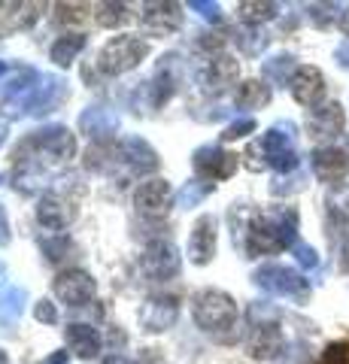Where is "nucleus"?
Masks as SVG:
<instances>
[{
  "instance_id": "obj_10",
  "label": "nucleus",
  "mask_w": 349,
  "mask_h": 364,
  "mask_svg": "<svg viewBox=\"0 0 349 364\" xmlns=\"http://www.w3.org/2000/svg\"><path fill=\"white\" fill-rule=\"evenodd\" d=\"M195 170L204 179H228L237 170V155L219 149V146H204L195 152Z\"/></svg>"
},
{
  "instance_id": "obj_37",
  "label": "nucleus",
  "mask_w": 349,
  "mask_h": 364,
  "mask_svg": "<svg viewBox=\"0 0 349 364\" xmlns=\"http://www.w3.org/2000/svg\"><path fill=\"white\" fill-rule=\"evenodd\" d=\"M33 316H37L40 322H46V325L58 322V310H55V304H49V301H40L37 306H33Z\"/></svg>"
},
{
  "instance_id": "obj_40",
  "label": "nucleus",
  "mask_w": 349,
  "mask_h": 364,
  "mask_svg": "<svg viewBox=\"0 0 349 364\" xmlns=\"http://www.w3.org/2000/svg\"><path fill=\"white\" fill-rule=\"evenodd\" d=\"M9 243V225H6V210L0 207V246Z\"/></svg>"
},
{
  "instance_id": "obj_41",
  "label": "nucleus",
  "mask_w": 349,
  "mask_h": 364,
  "mask_svg": "<svg viewBox=\"0 0 349 364\" xmlns=\"http://www.w3.org/2000/svg\"><path fill=\"white\" fill-rule=\"evenodd\" d=\"M337 64H340V67H349V40L346 43H340V46H337Z\"/></svg>"
},
{
  "instance_id": "obj_1",
  "label": "nucleus",
  "mask_w": 349,
  "mask_h": 364,
  "mask_svg": "<svg viewBox=\"0 0 349 364\" xmlns=\"http://www.w3.org/2000/svg\"><path fill=\"white\" fill-rule=\"evenodd\" d=\"M295 231H298L295 210H286L276 215H262V219H255L252 228L246 231V252L258 258V255H274L279 249H289L298 243Z\"/></svg>"
},
{
  "instance_id": "obj_48",
  "label": "nucleus",
  "mask_w": 349,
  "mask_h": 364,
  "mask_svg": "<svg viewBox=\"0 0 349 364\" xmlns=\"http://www.w3.org/2000/svg\"><path fill=\"white\" fill-rule=\"evenodd\" d=\"M0 282H4V267H0Z\"/></svg>"
},
{
  "instance_id": "obj_39",
  "label": "nucleus",
  "mask_w": 349,
  "mask_h": 364,
  "mask_svg": "<svg viewBox=\"0 0 349 364\" xmlns=\"http://www.w3.org/2000/svg\"><path fill=\"white\" fill-rule=\"evenodd\" d=\"M88 6H58V18L61 21H82Z\"/></svg>"
},
{
  "instance_id": "obj_15",
  "label": "nucleus",
  "mask_w": 349,
  "mask_h": 364,
  "mask_svg": "<svg viewBox=\"0 0 349 364\" xmlns=\"http://www.w3.org/2000/svg\"><path fill=\"white\" fill-rule=\"evenodd\" d=\"M183 25V13H179V4H149L143 13V28L155 33V37H164V33H173Z\"/></svg>"
},
{
  "instance_id": "obj_21",
  "label": "nucleus",
  "mask_w": 349,
  "mask_h": 364,
  "mask_svg": "<svg viewBox=\"0 0 349 364\" xmlns=\"http://www.w3.org/2000/svg\"><path fill=\"white\" fill-rule=\"evenodd\" d=\"M67 346H70L80 358H92L100 352V334L92 325H67Z\"/></svg>"
},
{
  "instance_id": "obj_3",
  "label": "nucleus",
  "mask_w": 349,
  "mask_h": 364,
  "mask_svg": "<svg viewBox=\"0 0 349 364\" xmlns=\"http://www.w3.org/2000/svg\"><path fill=\"white\" fill-rule=\"evenodd\" d=\"M195 322L210 334L234 328V322H237V304H234L231 294L207 289L195 298Z\"/></svg>"
},
{
  "instance_id": "obj_16",
  "label": "nucleus",
  "mask_w": 349,
  "mask_h": 364,
  "mask_svg": "<svg viewBox=\"0 0 349 364\" xmlns=\"http://www.w3.org/2000/svg\"><path fill=\"white\" fill-rule=\"evenodd\" d=\"M134 203L137 210L146 213V215H161L171 207V182L164 179H152V182H143L134 195Z\"/></svg>"
},
{
  "instance_id": "obj_36",
  "label": "nucleus",
  "mask_w": 349,
  "mask_h": 364,
  "mask_svg": "<svg viewBox=\"0 0 349 364\" xmlns=\"http://www.w3.org/2000/svg\"><path fill=\"white\" fill-rule=\"evenodd\" d=\"M255 131V122L252 119H240V122H234V124H228L225 128V140H240V136H246V134H252Z\"/></svg>"
},
{
  "instance_id": "obj_5",
  "label": "nucleus",
  "mask_w": 349,
  "mask_h": 364,
  "mask_svg": "<svg viewBox=\"0 0 349 364\" xmlns=\"http://www.w3.org/2000/svg\"><path fill=\"white\" fill-rule=\"evenodd\" d=\"M146 52H149V46H146L143 40L116 37L100 49V70H104L107 76H119V73L131 70V67H137L146 58Z\"/></svg>"
},
{
  "instance_id": "obj_8",
  "label": "nucleus",
  "mask_w": 349,
  "mask_h": 364,
  "mask_svg": "<svg viewBox=\"0 0 349 364\" xmlns=\"http://www.w3.org/2000/svg\"><path fill=\"white\" fill-rule=\"evenodd\" d=\"M313 173L322 182L340 186V179L349 176V152L340 146H322V149L313 152Z\"/></svg>"
},
{
  "instance_id": "obj_47",
  "label": "nucleus",
  "mask_w": 349,
  "mask_h": 364,
  "mask_svg": "<svg viewBox=\"0 0 349 364\" xmlns=\"http://www.w3.org/2000/svg\"><path fill=\"white\" fill-rule=\"evenodd\" d=\"M4 70H6V64H4V61H0V73H4Z\"/></svg>"
},
{
  "instance_id": "obj_27",
  "label": "nucleus",
  "mask_w": 349,
  "mask_h": 364,
  "mask_svg": "<svg viewBox=\"0 0 349 364\" xmlns=\"http://www.w3.org/2000/svg\"><path fill=\"white\" fill-rule=\"evenodd\" d=\"M264 76L270 79V82H276V85H286V82H291V70H295V58L291 55H274L270 61H264Z\"/></svg>"
},
{
  "instance_id": "obj_43",
  "label": "nucleus",
  "mask_w": 349,
  "mask_h": 364,
  "mask_svg": "<svg viewBox=\"0 0 349 364\" xmlns=\"http://www.w3.org/2000/svg\"><path fill=\"white\" fill-rule=\"evenodd\" d=\"M67 358H70L67 352H52V355H49L46 361H43V364H67Z\"/></svg>"
},
{
  "instance_id": "obj_7",
  "label": "nucleus",
  "mask_w": 349,
  "mask_h": 364,
  "mask_svg": "<svg viewBox=\"0 0 349 364\" xmlns=\"http://www.w3.org/2000/svg\"><path fill=\"white\" fill-rule=\"evenodd\" d=\"M55 294L70 306H82L95 298V279L85 270H64L55 279Z\"/></svg>"
},
{
  "instance_id": "obj_11",
  "label": "nucleus",
  "mask_w": 349,
  "mask_h": 364,
  "mask_svg": "<svg viewBox=\"0 0 349 364\" xmlns=\"http://www.w3.org/2000/svg\"><path fill=\"white\" fill-rule=\"evenodd\" d=\"M343 124H346V112L340 104L313 107L310 116H307V128L316 140H334V136L343 131Z\"/></svg>"
},
{
  "instance_id": "obj_26",
  "label": "nucleus",
  "mask_w": 349,
  "mask_h": 364,
  "mask_svg": "<svg viewBox=\"0 0 349 364\" xmlns=\"http://www.w3.org/2000/svg\"><path fill=\"white\" fill-rule=\"evenodd\" d=\"M325 207H328V215L337 225H349V182H340L328 191Z\"/></svg>"
},
{
  "instance_id": "obj_44",
  "label": "nucleus",
  "mask_w": 349,
  "mask_h": 364,
  "mask_svg": "<svg viewBox=\"0 0 349 364\" xmlns=\"http://www.w3.org/2000/svg\"><path fill=\"white\" fill-rule=\"evenodd\" d=\"M100 364H134V361H128L125 355H109V358H104Z\"/></svg>"
},
{
  "instance_id": "obj_19",
  "label": "nucleus",
  "mask_w": 349,
  "mask_h": 364,
  "mask_svg": "<svg viewBox=\"0 0 349 364\" xmlns=\"http://www.w3.org/2000/svg\"><path fill=\"white\" fill-rule=\"evenodd\" d=\"M286 340L276 325H258L249 337V355L252 358H276L283 352Z\"/></svg>"
},
{
  "instance_id": "obj_35",
  "label": "nucleus",
  "mask_w": 349,
  "mask_h": 364,
  "mask_svg": "<svg viewBox=\"0 0 349 364\" xmlns=\"http://www.w3.org/2000/svg\"><path fill=\"white\" fill-rule=\"evenodd\" d=\"M295 258H298V264L307 267V270L319 267V252L313 246H307V243H295Z\"/></svg>"
},
{
  "instance_id": "obj_42",
  "label": "nucleus",
  "mask_w": 349,
  "mask_h": 364,
  "mask_svg": "<svg viewBox=\"0 0 349 364\" xmlns=\"http://www.w3.org/2000/svg\"><path fill=\"white\" fill-rule=\"evenodd\" d=\"M340 270L349 273V237H346L343 246H340Z\"/></svg>"
},
{
  "instance_id": "obj_6",
  "label": "nucleus",
  "mask_w": 349,
  "mask_h": 364,
  "mask_svg": "<svg viewBox=\"0 0 349 364\" xmlns=\"http://www.w3.org/2000/svg\"><path fill=\"white\" fill-rule=\"evenodd\" d=\"M61 100H64V82L58 76H43L31 91L21 95L18 112L31 109V112H37V116H43V112H52L55 107L61 104Z\"/></svg>"
},
{
  "instance_id": "obj_31",
  "label": "nucleus",
  "mask_w": 349,
  "mask_h": 364,
  "mask_svg": "<svg viewBox=\"0 0 349 364\" xmlns=\"http://www.w3.org/2000/svg\"><path fill=\"white\" fill-rule=\"evenodd\" d=\"M240 43V49L246 52V55H258L267 46V37L264 33H258V31H237V37H234Z\"/></svg>"
},
{
  "instance_id": "obj_22",
  "label": "nucleus",
  "mask_w": 349,
  "mask_h": 364,
  "mask_svg": "<svg viewBox=\"0 0 349 364\" xmlns=\"http://www.w3.org/2000/svg\"><path fill=\"white\" fill-rule=\"evenodd\" d=\"M25 301H28V291L16 289V286L0 294V328H4V331H9V328L18 322L21 310H25Z\"/></svg>"
},
{
  "instance_id": "obj_12",
  "label": "nucleus",
  "mask_w": 349,
  "mask_h": 364,
  "mask_svg": "<svg viewBox=\"0 0 349 364\" xmlns=\"http://www.w3.org/2000/svg\"><path fill=\"white\" fill-rule=\"evenodd\" d=\"M179 316V304L176 298H171V294H159V298H149L146 301V306L140 310V322L146 331H167Z\"/></svg>"
},
{
  "instance_id": "obj_20",
  "label": "nucleus",
  "mask_w": 349,
  "mask_h": 364,
  "mask_svg": "<svg viewBox=\"0 0 349 364\" xmlns=\"http://www.w3.org/2000/svg\"><path fill=\"white\" fill-rule=\"evenodd\" d=\"M73 215H76L73 203H70V200L55 198V195L43 198V200H40V207H37V219H40V225L52 228V231H61V228H67V225L73 222Z\"/></svg>"
},
{
  "instance_id": "obj_4",
  "label": "nucleus",
  "mask_w": 349,
  "mask_h": 364,
  "mask_svg": "<svg viewBox=\"0 0 349 364\" xmlns=\"http://www.w3.org/2000/svg\"><path fill=\"white\" fill-rule=\"evenodd\" d=\"M252 279L264 291L283 294V298H291V301H298V304H304V301L310 298V282L304 279L298 270L283 267V264H264V267H258L252 273Z\"/></svg>"
},
{
  "instance_id": "obj_14",
  "label": "nucleus",
  "mask_w": 349,
  "mask_h": 364,
  "mask_svg": "<svg viewBox=\"0 0 349 364\" xmlns=\"http://www.w3.org/2000/svg\"><path fill=\"white\" fill-rule=\"evenodd\" d=\"M213 252H216V219L213 215H200L188 237V258L195 264H207Z\"/></svg>"
},
{
  "instance_id": "obj_46",
  "label": "nucleus",
  "mask_w": 349,
  "mask_h": 364,
  "mask_svg": "<svg viewBox=\"0 0 349 364\" xmlns=\"http://www.w3.org/2000/svg\"><path fill=\"white\" fill-rule=\"evenodd\" d=\"M0 364H9V358H6V352L0 349Z\"/></svg>"
},
{
  "instance_id": "obj_34",
  "label": "nucleus",
  "mask_w": 349,
  "mask_h": 364,
  "mask_svg": "<svg viewBox=\"0 0 349 364\" xmlns=\"http://www.w3.org/2000/svg\"><path fill=\"white\" fill-rule=\"evenodd\" d=\"M319 364H349V340H340V343L325 346Z\"/></svg>"
},
{
  "instance_id": "obj_17",
  "label": "nucleus",
  "mask_w": 349,
  "mask_h": 364,
  "mask_svg": "<svg viewBox=\"0 0 349 364\" xmlns=\"http://www.w3.org/2000/svg\"><path fill=\"white\" fill-rule=\"evenodd\" d=\"M80 128H82V134H88L92 140L100 143V140H107V136H112L119 131V116L104 109V107H88L80 116Z\"/></svg>"
},
{
  "instance_id": "obj_29",
  "label": "nucleus",
  "mask_w": 349,
  "mask_h": 364,
  "mask_svg": "<svg viewBox=\"0 0 349 364\" xmlns=\"http://www.w3.org/2000/svg\"><path fill=\"white\" fill-rule=\"evenodd\" d=\"M210 191H213V182H186V188L179 191V203L183 207H198Z\"/></svg>"
},
{
  "instance_id": "obj_45",
  "label": "nucleus",
  "mask_w": 349,
  "mask_h": 364,
  "mask_svg": "<svg viewBox=\"0 0 349 364\" xmlns=\"http://www.w3.org/2000/svg\"><path fill=\"white\" fill-rule=\"evenodd\" d=\"M340 28H343V33L349 37V9H346V13H343V18H340Z\"/></svg>"
},
{
  "instance_id": "obj_32",
  "label": "nucleus",
  "mask_w": 349,
  "mask_h": 364,
  "mask_svg": "<svg viewBox=\"0 0 349 364\" xmlns=\"http://www.w3.org/2000/svg\"><path fill=\"white\" fill-rule=\"evenodd\" d=\"M70 249H73V243L67 240V237H49V240H43V255L49 261H61Z\"/></svg>"
},
{
  "instance_id": "obj_30",
  "label": "nucleus",
  "mask_w": 349,
  "mask_h": 364,
  "mask_svg": "<svg viewBox=\"0 0 349 364\" xmlns=\"http://www.w3.org/2000/svg\"><path fill=\"white\" fill-rule=\"evenodd\" d=\"M171 95H173V76H171V70H164V64H161V70H159V76H155V82H152V104L161 107Z\"/></svg>"
},
{
  "instance_id": "obj_23",
  "label": "nucleus",
  "mask_w": 349,
  "mask_h": 364,
  "mask_svg": "<svg viewBox=\"0 0 349 364\" xmlns=\"http://www.w3.org/2000/svg\"><path fill=\"white\" fill-rule=\"evenodd\" d=\"M234 79H237V61L228 58V55H219V58H213L210 70H207V88H225L231 85Z\"/></svg>"
},
{
  "instance_id": "obj_9",
  "label": "nucleus",
  "mask_w": 349,
  "mask_h": 364,
  "mask_svg": "<svg viewBox=\"0 0 349 364\" xmlns=\"http://www.w3.org/2000/svg\"><path fill=\"white\" fill-rule=\"evenodd\" d=\"M140 267H143L146 277H152V279H171L179 270V255L171 243L155 240V243H149V249H146Z\"/></svg>"
},
{
  "instance_id": "obj_25",
  "label": "nucleus",
  "mask_w": 349,
  "mask_h": 364,
  "mask_svg": "<svg viewBox=\"0 0 349 364\" xmlns=\"http://www.w3.org/2000/svg\"><path fill=\"white\" fill-rule=\"evenodd\" d=\"M270 100V88L258 79H249V82H240L237 88V107L240 109H262Z\"/></svg>"
},
{
  "instance_id": "obj_33",
  "label": "nucleus",
  "mask_w": 349,
  "mask_h": 364,
  "mask_svg": "<svg viewBox=\"0 0 349 364\" xmlns=\"http://www.w3.org/2000/svg\"><path fill=\"white\" fill-rule=\"evenodd\" d=\"M125 18L128 16H125V6H122V4H104V6H100V13H97V21L104 28H116Z\"/></svg>"
},
{
  "instance_id": "obj_18",
  "label": "nucleus",
  "mask_w": 349,
  "mask_h": 364,
  "mask_svg": "<svg viewBox=\"0 0 349 364\" xmlns=\"http://www.w3.org/2000/svg\"><path fill=\"white\" fill-rule=\"evenodd\" d=\"M122 158L128 161V167L134 173H152L155 167H159V155L146 140L140 136H128L125 143H122Z\"/></svg>"
},
{
  "instance_id": "obj_13",
  "label": "nucleus",
  "mask_w": 349,
  "mask_h": 364,
  "mask_svg": "<svg viewBox=\"0 0 349 364\" xmlns=\"http://www.w3.org/2000/svg\"><path fill=\"white\" fill-rule=\"evenodd\" d=\"M291 97L304 107H316L325 97V76L316 70V67H298L295 76H291Z\"/></svg>"
},
{
  "instance_id": "obj_28",
  "label": "nucleus",
  "mask_w": 349,
  "mask_h": 364,
  "mask_svg": "<svg viewBox=\"0 0 349 364\" xmlns=\"http://www.w3.org/2000/svg\"><path fill=\"white\" fill-rule=\"evenodd\" d=\"M276 9H279L276 4H252V0H246V4H240V16L249 25H262V21L276 16Z\"/></svg>"
},
{
  "instance_id": "obj_38",
  "label": "nucleus",
  "mask_w": 349,
  "mask_h": 364,
  "mask_svg": "<svg viewBox=\"0 0 349 364\" xmlns=\"http://www.w3.org/2000/svg\"><path fill=\"white\" fill-rule=\"evenodd\" d=\"M188 6H191V9H198V13L204 16V18H210V21H216V18H219V4H210V0H191Z\"/></svg>"
},
{
  "instance_id": "obj_24",
  "label": "nucleus",
  "mask_w": 349,
  "mask_h": 364,
  "mask_svg": "<svg viewBox=\"0 0 349 364\" xmlns=\"http://www.w3.org/2000/svg\"><path fill=\"white\" fill-rule=\"evenodd\" d=\"M82 46H85V37H82V33H64V37L52 46L49 58L58 64V67H67V64H73V61H76V55L82 52Z\"/></svg>"
},
{
  "instance_id": "obj_2",
  "label": "nucleus",
  "mask_w": 349,
  "mask_h": 364,
  "mask_svg": "<svg viewBox=\"0 0 349 364\" xmlns=\"http://www.w3.org/2000/svg\"><path fill=\"white\" fill-rule=\"evenodd\" d=\"M73 152H76L73 134L67 128H61V124H52V128L33 131L28 140L16 149V158L21 164H31L33 158H40L43 161V155H46L49 161H67V158H73Z\"/></svg>"
}]
</instances>
